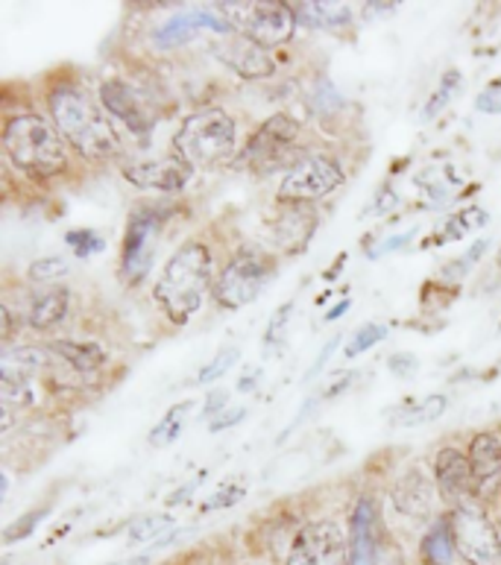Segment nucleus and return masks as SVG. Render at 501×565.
<instances>
[{
    "label": "nucleus",
    "mask_w": 501,
    "mask_h": 565,
    "mask_svg": "<svg viewBox=\"0 0 501 565\" xmlns=\"http://www.w3.org/2000/svg\"><path fill=\"white\" fill-rule=\"evenodd\" d=\"M387 366H391V372L396 375V379H411V375L419 370V361L411 352H402V354H393L391 361H387Z\"/></svg>",
    "instance_id": "37"
},
{
    "label": "nucleus",
    "mask_w": 501,
    "mask_h": 565,
    "mask_svg": "<svg viewBox=\"0 0 501 565\" xmlns=\"http://www.w3.org/2000/svg\"><path fill=\"white\" fill-rule=\"evenodd\" d=\"M487 226V212L484 209H467V212L455 214L449 217V223L443 226V235L437 244H451V241H460V237H467L472 228Z\"/></svg>",
    "instance_id": "28"
},
{
    "label": "nucleus",
    "mask_w": 501,
    "mask_h": 565,
    "mask_svg": "<svg viewBox=\"0 0 501 565\" xmlns=\"http://www.w3.org/2000/svg\"><path fill=\"white\" fill-rule=\"evenodd\" d=\"M273 273H276V264L270 255H264L255 246H241L214 285V302L226 311H238L258 299L264 285L273 279Z\"/></svg>",
    "instance_id": "7"
},
{
    "label": "nucleus",
    "mask_w": 501,
    "mask_h": 565,
    "mask_svg": "<svg viewBox=\"0 0 501 565\" xmlns=\"http://www.w3.org/2000/svg\"><path fill=\"white\" fill-rule=\"evenodd\" d=\"M338 343H340V338H332V340H329V343H326V347H323V352H320V358H317L315 370L308 372V379H311V375H317V372L323 370V363L329 361V358H332V352H334V347H338Z\"/></svg>",
    "instance_id": "45"
},
{
    "label": "nucleus",
    "mask_w": 501,
    "mask_h": 565,
    "mask_svg": "<svg viewBox=\"0 0 501 565\" xmlns=\"http://www.w3.org/2000/svg\"><path fill=\"white\" fill-rule=\"evenodd\" d=\"M188 416H191V402H179V405L170 407L168 414L159 419V425L150 430V446H170V443L182 434V428H185Z\"/></svg>",
    "instance_id": "26"
},
{
    "label": "nucleus",
    "mask_w": 501,
    "mask_h": 565,
    "mask_svg": "<svg viewBox=\"0 0 501 565\" xmlns=\"http://www.w3.org/2000/svg\"><path fill=\"white\" fill-rule=\"evenodd\" d=\"M434 478H437V490L443 498H449L451 507L463 504L476 498V478H472V463L469 455L460 448H440L434 457Z\"/></svg>",
    "instance_id": "16"
},
{
    "label": "nucleus",
    "mask_w": 501,
    "mask_h": 565,
    "mask_svg": "<svg viewBox=\"0 0 501 565\" xmlns=\"http://www.w3.org/2000/svg\"><path fill=\"white\" fill-rule=\"evenodd\" d=\"M71 311V290L68 287H44L39 294H33L30 308H26V322L35 331H47L53 326H60Z\"/></svg>",
    "instance_id": "21"
},
{
    "label": "nucleus",
    "mask_w": 501,
    "mask_h": 565,
    "mask_svg": "<svg viewBox=\"0 0 501 565\" xmlns=\"http://www.w3.org/2000/svg\"><path fill=\"white\" fill-rule=\"evenodd\" d=\"M285 565H349L347 536L329 519L306 524L290 545Z\"/></svg>",
    "instance_id": "12"
},
{
    "label": "nucleus",
    "mask_w": 501,
    "mask_h": 565,
    "mask_svg": "<svg viewBox=\"0 0 501 565\" xmlns=\"http://www.w3.org/2000/svg\"><path fill=\"white\" fill-rule=\"evenodd\" d=\"M299 136V124L290 115L279 111L262 124V129H255L249 143L241 150V161L253 168L255 173H276L279 168H297L294 161V141ZM302 161V159H299Z\"/></svg>",
    "instance_id": "10"
},
{
    "label": "nucleus",
    "mask_w": 501,
    "mask_h": 565,
    "mask_svg": "<svg viewBox=\"0 0 501 565\" xmlns=\"http://www.w3.org/2000/svg\"><path fill=\"white\" fill-rule=\"evenodd\" d=\"M47 109H51L53 127L60 129L65 143H71L83 159L103 161L120 152V136L111 127L109 115L79 85H56L47 94Z\"/></svg>",
    "instance_id": "1"
},
{
    "label": "nucleus",
    "mask_w": 501,
    "mask_h": 565,
    "mask_svg": "<svg viewBox=\"0 0 501 565\" xmlns=\"http://www.w3.org/2000/svg\"><path fill=\"white\" fill-rule=\"evenodd\" d=\"M47 513H51V507H35V510L21 515V519H15V522L9 524L7 531H3V542H7V545H15V542L26 540Z\"/></svg>",
    "instance_id": "33"
},
{
    "label": "nucleus",
    "mask_w": 501,
    "mask_h": 565,
    "mask_svg": "<svg viewBox=\"0 0 501 565\" xmlns=\"http://www.w3.org/2000/svg\"><path fill=\"white\" fill-rule=\"evenodd\" d=\"M47 352H53L62 363H68L77 375H97L106 363V352L92 340H53L47 343Z\"/></svg>",
    "instance_id": "22"
},
{
    "label": "nucleus",
    "mask_w": 501,
    "mask_h": 565,
    "mask_svg": "<svg viewBox=\"0 0 501 565\" xmlns=\"http://www.w3.org/2000/svg\"><path fill=\"white\" fill-rule=\"evenodd\" d=\"M352 21L349 3H302L297 9V24L320 26V30H334Z\"/></svg>",
    "instance_id": "23"
},
{
    "label": "nucleus",
    "mask_w": 501,
    "mask_h": 565,
    "mask_svg": "<svg viewBox=\"0 0 501 565\" xmlns=\"http://www.w3.org/2000/svg\"><path fill=\"white\" fill-rule=\"evenodd\" d=\"M487 253V237H478L476 244L469 246L467 253L460 255L458 262H451L446 270H443V279H460V276H467L478 262H481V255Z\"/></svg>",
    "instance_id": "34"
},
{
    "label": "nucleus",
    "mask_w": 501,
    "mask_h": 565,
    "mask_svg": "<svg viewBox=\"0 0 501 565\" xmlns=\"http://www.w3.org/2000/svg\"><path fill=\"white\" fill-rule=\"evenodd\" d=\"M247 495V487H244V483H223L221 490L214 492L212 498H209V501H205L203 504V510L205 513H209V510H223V507H232V504H238L241 498Z\"/></svg>",
    "instance_id": "36"
},
{
    "label": "nucleus",
    "mask_w": 501,
    "mask_h": 565,
    "mask_svg": "<svg viewBox=\"0 0 501 565\" xmlns=\"http://www.w3.org/2000/svg\"><path fill=\"white\" fill-rule=\"evenodd\" d=\"M214 12H221L241 35L253 39L262 47H279L290 42L297 30V9L279 0H253V3H214Z\"/></svg>",
    "instance_id": "6"
},
{
    "label": "nucleus",
    "mask_w": 501,
    "mask_h": 565,
    "mask_svg": "<svg viewBox=\"0 0 501 565\" xmlns=\"http://www.w3.org/2000/svg\"><path fill=\"white\" fill-rule=\"evenodd\" d=\"M393 205H399V196L393 194L391 188H384L382 196L375 200V214H384V212H391Z\"/></svg>",
    "instance_id": "43"
},
{
    "label": "nucleus",
    "mask_w": 501,
    "mask_h": 565,
    "mask_svg": "<svg viewBox=\"0 0 501 565\" xmlns=\"http://www.w3.org/2000/svg\"><path fill=\"white\" fill-rule=\"evenodd\" d=\"M476 109L484 111V115H501V85H490L478 94Z\"/></svg>",
    "instance_id": "39"
},
{
    "label": "nucleus",
    "mask_w": 501,
    "mask_h": 565,
    "mask_svg": "<svg viewBox=\"0 0 501 565\" xmlns=\"http://www.w3.org/2000/svg\"><path fill=\"white\" fill-rule=\"evenodd\" d=\"M226 398H230V393H226V390H214V393H209V398H205V414L217 416L221 411H226V405H223Z\"/></svg>",
    "instance_id": "41"
},
{
    "label": "nucleus",
    "mask_w": 501,
    "mask_h": 565,
    "mask_svg": "<svg viewBox=\"0 0 501 565\" xmlns=\"http://www.w3.org/2000/svg\"><path fill=\"white\" fill-rule=\"evenodd\" d=\"M168 214L159 205H136L129 212L124 244H120V267L118 276L127 287H138L153 270L156 249H159V235H162Z\"/></svg>",
    "instance_id": "5"
},
{
    "label": "nucleus",
    "mask_w": 501,
    "mask_h": 565,
    "mask_svg": "<svg viewBox=\"0 0 501 565\" xmlns=\"http://www.w3.org/2000/svg\"><path fill=\"white\" fill-rule=\"evenodd\" d=\"M458 83H460L458 71H449V74H446V79H443V83H440V88H437V92L431 94V100L425 103V109H423V118L425 120H431L434 115H437V111L443 109V106H449L451 94H455Z\"/></svg>",
    "instance_id": "35"
},
{
    "label": "nucleus",
    "mask_w": 501,
    "mask_h": 565,
    "mask_svg": "<svg viewBox=\"0 0 501 565\" xmlns=\"http://www.w3.org/2000/svg\"><path fill=\"white\" fill-rule=\"evenodd\" d=\"M65 244L77 258H92V255H100L106 249V241L94 228H71L65 235Z\"/></svg>",
    "instance_id": "29"
},
{
    "label": "nucleus",
    "mask_w": 501,
    "mask_h": 565,
    "mask_svg": "<svg viewBox=\"0 0 501 565\" xmlns=\"http://www.w3.org/2000/svg\"><path fill=\"white\" fill-rule=\"evenodd\" d=\"M343 185V170L329 156H302L297 168L281 179L279 203H302L311 205L323 200Z\"/></svg>",
    "instance_id": "11"
},
{
    "label": "nucleus",
    "mask_w": 501,
    "mask_h": 565,
    "mask_svg": "<svg viewBox=\"0 0 501 565\" xmlns=\"http://www.w3.org/2000/svg\"><path fill=\"white\" fill-rule=\"evenodd\" d=\"M317 212L311 205L302 203H281V214L270 220V237L273 244L279 246L285 255L302 253L315 235Z\"/></svg>",
    "instance_id": "17"
},
{
    "label": "nucleus",
    "mask_w": 501,
    "mask_h": 565,
    "mask_svg": "<svg viewBox=\"0 0 501 565\" xmlns=\"http://www.w3.org/2000/svg\"><path fill=\"white\" fill-rule=\"evenodd\" d=\"M446 411H449V398L440 396V393H431V396H425L417 405L402 407L399 414L393 416V423L402 425V428H417V425L425 423H437Z\"/></svg>",
    "instance_id": "24"
},
{
    "label": "nucleus",
    "mask_w": 501,
    "mask_h": 565,
    "mask_svg": "<svg viewBox=\"0 0 501 565\" xmlns=\"http://www.w3.org/2000/svg\"><path fill=\"white\" fill-rule=\"evenodd\" d=\"M387 338V326L382 322H366L361 329L349 338L347 349H343V358H358V354H364L366 349H373L375 343H382Z\"/></svg>",
    "instance_id": "30"
},
{
    "label": "nucleus",
    "mask_w": 501,
    "mask_h": 565,
    "mask_svg": "<svg viewBox=\"0 0 501 565\" xmlns=\"http://www.w3.org/2000/svg\"><path fill=\"white\" fill-rule=\"evenodd\" d=\"M200 30H212L223 39V35L238 33L235 26L212 9H191V12H179V15L168 18L159 30H153V44L159 51H170V47H182V44L194 42Z\"/></svg>",
    "instance_id": "14"
},
{
    "label": "nucleus",
    "mask_w": 501,
    "mask_h": 565,
    "mask_svg": "<svg viewBox=\"0 0 501 565\" xmlns=\"http://www.w3.org/2000/svg\"><path fill=\"white\" fill-rule=\"evenodd\" d=\"M379 507L370 498H358L352 510V540H349V565H379Z\"/></svg>",
    "instance_id": "19"
},
{
    "label": "nucleus",
    "mask_w": 501,
    "mask_h": 565,
    "mask_svg": "<svg viewBox=\"0 0 501 565\" xmlns=\"http://www.w3.org/2000/svg\"><path fill=\"white\" fill-rule=\"evenodd\" d=\"M396 12V3H364V18H379V15H393Z\"/></svg>",
    "instance_id": "44"
},
{
    "label": "nucleus",
    "mask_w": 501,
    "mask_h": 565,
    "mask_svg": "<svg viewBox=\"0 0 501 565\" xmlns=\"http://www.w3.org/2000/svg\"><path fill=\"white\" fill-rule=\"evenodd\" d=\"M244 416H247V407H226V411H221L217 416H212L209 430H212V434H217V430L232 428V425H238Z\"/></svg>",
    "instance_id": "38"
},
{
    "label": "nucleus",
    "mask_w": 501,
    "mask_h": 565,
    "mask_svg": "<svg viewBox=\"0 0 501 565\" xmlns=\"http://www.w3.org/2000/svg\"><path fill=\"white\" fill-rule=\"evenodd\" d=\"M499 262H501V255H499Z\"/></svg>",
    "instance_id": "50"
},
{
    "label": "nucleus",
    "mask_w": 501,
    "mask_h": 565,
    "mask_svg": "<svg viewBox=\"0 0 501 565\" xmlns=\"http://www.w3.org/2000/svg\"><path fill=\"white\" fill-rule=\"evenodd\" d=\"M3 150L21 173L33 179L62 177L68 170V147L60 129L39 115H18L3 127Z\"/></svg>",
    "instance_id": "3"
},
{
    "label": "nucleus",
    "mask_w": 501,
    "mask_h": 565,
    "mask_svg": "<svg viewBox=\"0 0 501 565\" xmlns=\"http://www.w3.org/2000/svg\"><path fill=\"white\" fill-rule=\"evenodd\" d=\"M120 173L141 191H159V194H179L191 182L194 164L170 147L168 152H136L120 161Z\"/></svg>",
    "instance_id": "9"
},
{
    "label": "nucleus",
    "mask_w": 501,
    "mask_h": 565,
    "mask_svg": "<svg viewBox=\"0 0 501 565\" xmlns=\"http://www.w3.org/2000/svg\"><path fill=\"white\" fill-rule=\"evenodd\" d=\"M212 53L244 79H267L276 74V62L270 60V53L241 33L223 35L221 42L212 44Z\"/></svg>",
    "instance_id": "15"
},
{
    "label": "nucleus",
    "mask_w": 501,
    "mask_h": 565,
    "mask_svg": "<svg viewBox=\"0 0 501 565\" xmlns=\"http://www.w3.org/2000/svg\"><path fill=\"white\" fill-rule=\"evenodd\" d=\"M434 501H437V487H434L431 478L419 466L408 469L396 481V487H393V504H396V510L402 515H408V519H417V522L431 519Z\"/></svg>",
    "instance_id": "20"
},
{
    "label": "nucleus",
    "mask_w": 501,
    "mask_h": 565,
    "mask_svg": "<svg viewBox=\"0 0 501 565\" xmlns=\"http://www.w3.org/2000/svg\"><path fill=\"white\" fill-rule=\"evenodd\" d=\"M451 551H455V540H451L449 519H443L431 527V531L423 536V545H419V554L428 565H449Z\"/></svg>",
    "instance_id": "25"
},
{
    "label": "nucleus",
    "mask_w": 501,
    "mask_h": 565,
    "mask_svg": "<svg viewBox=\"0 0 501 565\" xmlns=\"http://www.w3.org/2000/svg\"><path fill=\"white\" fill-rule=\"evenodd\" d=\"M379 565H405V563H402V557H396L393 551H384L382 548V557H379Z\"/></svg>",
    "instance_id": "47"
},
{
    "label": "nucleus",
    "mask_w": 501,
    "mask_h": 565,
    "mask_svg": "<svg viewBox=\"0 0 501 565\" xmlns=\"http://www.w3.org/2000/svg\"><path fill=\"white\" fill-rule=\"evenodd\" d=\"M455 551L469 565H501V536L484 507L476 501L455 504L449 513Z\"/></svg>",
    "instance_id": "8"
},
{
    "label": "nucleus",
    "mask_w": 501,
    "mask_h": 565,
    "mask_svg": "<svg viewBox=\"0 0 501 565\" xmlns=\"http://www.w3.org/2000/svg\"><path fill=\"white\" fill-rule=\"evenodd\" d=\"M173 527V519L168 513H150V515H141L136 522L129 524L127 531V540L129 545H147V542L159 540L162 533H168Z\"/></svg>",
    "instance_id": "27"
},
{
    "label": "nucleus",
    "mask_w": 501,
    "mask_h": 565,
    "mask_svg": "<svg viewBox=\"0 0 501 565\" xmlns=\"http://www.w3.org/2000/svg\"><path fill=\"white\" fill-rule=\"evenodd\" d=\"M469 463L476 478V498L490 501L501 490V439L490 430H481L469 443Z\"/></svg>",
    "instance_id": "18"
},
{
    "label": "nucleus",
    "mask_w": 501,
    "mask_h": 565,
    "mask_svg": "<svg viewBox=\"0 0 501 565\" xmlns=\"http://www.w3.org/2000/svg\"><path fill=\"white\" fill-rule=\"evenodd\" d=\"M212 249L203 241H188L170 255L153 294L173 326H188L200 311L205 290L212 285Z\"/></svg>",
    "instance_id": "2"
},
{
    "label": "nucleus",
    "mask_w": 501,
    "mask_h": 565,
    "mask_svg": "<svg viewBox=\"0 0 501 565\" xmlns=\"http://www.w3.org/2000/svg\"><path fill=\"white\" fill-rule=\"evenodd\" d=\"M290 311H294V302H285L276 311V317L270 320V326H267V343H276V340L281 338V331H285V326H288L290 320Z\"/></svg>",
    "instance_id": "40"
},
{
    "label": "nucleus",
    "mask_w": 501,
    "mask_h": 565,
    "mask_svg": "<svg viewBox=\"0 0 501 565\" xmlns=\"http://www.w3.org/2000/svg\"><path fill=\"white\" fill-rule=\"evenodd\" d=\"M499 331H501V322H499Z\"/></svg>",
    "instance_id": "49"
},
{
    "label": "nucleus",
    "mask_w": 501,
    "mask_h": 565,
    "mask_svg": "<svg viewBox=\"0 0 501 565\" xmlns=\"http://www.w3.org/2000/svg\"><path fill=\"white\" fill-rule=\"evenodd\" d=\"M349 305H352V299H343V302H340V305H334L332 311L326 313V320H340V317H343V313H347Z\"/></svg>",
    "instance_id": "46"
},
{
    "label": "nucleus",
    "mask_w": 501,
    "mask_h": 565,
    "mask_svg": "<svg viewBox=\"0 0 501 565\" xmlns=\"http://www.w3.org/2000/svg\"><path fill=\"white\" fill-rule=\"evenodd\" d=\"M111 565H150V559H147V557H132V559H127V563H111Z\"/></svg>",
    "instance_id": "48"
},
{
    "label": "nucleus",
    "mask_w": 501,
    "mask_h": 565,
    "mask_svg": "<svg viewBox=\"0 0 501 565\" xmlns=\"http://www.w3.org/2000/svg\"><path fill=\"white\" fill-rule=\"evenodd\" d=\"M97 100H100L103 111L109 115V118L120 120L129 132H136V136H150L156 127V115L150 111L147 100L141 94L127 85L124 79H103L100 88H97Z\"/></svg>",
    "instance_id": "13"
},
{
    "label": "nucleus",
    "mask_w": 501,
    "mask_h": 565,
    "mask_svg": "<svg viewBox=\"0 0 501 565\" xmlns=\"http://www.w3.org/2000/svg\"><path fill=\"white\" fill-rule=\"evenodd\" d=\"M417 235V228H408V232H405V235H396V237H391V241H387V244L384 246H379V249H375L373 253V258L375 255H384V253H393V249H402V246L408 244L411 237Z\"/></svg>",
    "instance_id": "42"
},
{
    "label": "nucleus",
    "mask_w": 501,
    "mask_h": 565,
    "mask_svg": "<svg viewBox=\"0 0 501 565\" xmlns=\"http://www.w3.org/2000/svg\"><path fill=\"white\" fill-rule=\"evenodd\" d=\"M173 147L185 156L194 168L212 170L235 159L238 147V124L232 115L212 106L200 109L182 120V127L173 136Z\"/></svg>",
    "instance_id": "4"
},
{
    "label": "nucleus",
    "mask_w": 501,
    "mask_h": 565,
    "mask_svg": "<svg viewBox=\"0 0 501 565\" xmlns=\"http://www.w3.org/2000/svg\"><path fill=\"white\" fill-rule=\"evenodd\" d=\"M238 347H223L221 352H217V358H212V361L205 363L203 370H200V375H196V384H214V381H221L226 372L232 370V363L238 361Z\"/></svg>",
    "instance_id": "32"
},
{
    "label": "nucleus",
    "mask_w": 501,
    "mask_h": 565,
    "mask_svg": "<svg viewBox=\"0 0 501 565\" xmlns=\"http://www.w3.org/2000/svg\"><path fill=\"white\" fill-rule=\"evenodd\" d=\"M71 273V262L68 258H62V255H51V258H35L30 264V270H26V279L30 281H53V279H62V276H68Z\"/></svg>",
    "instance_id": "31"
}]
</instances>
